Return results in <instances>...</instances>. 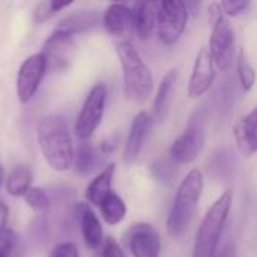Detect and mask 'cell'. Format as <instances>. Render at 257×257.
Wrapping results in <instances>:
<instances>
[{"label":"cell","instance_id":"1","mask_svg":"<svg viewBox=\"0 0 257 257\" xmlns=\"http://www.w3.org/2000/svg\"><path fill=\"white\" fill-rule=\"evenodd\" d=\"M36 140L44 160L54 172H68L74 163V146L63 117L48 114L36 128Z\"/></svg>","mask_w":257,"mask_h":257},{"label":"cell","instance_id":"2","mask_svg":"<svg viewBox=\"0 0 257 257\" xmlns=\"http://www.w3.org/2000/svg\"><path fill=\"white\" fill-rule=\"evenodd\" d=\"M123 77V93L133 102H145L154 90V77L137 48L130 41L116 44Z\"/></svg>","mask_w":257,"mask_h":257},{"label":"cell","instance_id":"3","mask_svg":"<svg viewBox=\"0 0 257 257\" xmlns=\"http://www.w3.org/2000/svg\"><path fill=\"white\" fill-rule=\"evenodd\" d=\"M205 188V176L199 169H193L181 181L173 205L167 217V230L170 236H181L190 226Z\"/></svg>","mask_w":257,"mask_h":257},{"label":"cell","instance_id":"4","mask_svg":"<svg viewBox=\"0 0 257 257\" xmlns=\"http://www.w3.org/2000/svg\"><path fill=\"white\" fill-rule=\"evenodd\" d=\"M233 203V190L227 188L211 205L196 233L193 257H215L221 233L227 223Z\"/></svg>","mask_w":257,"mask_h":257},{"label":"cell","instance_id":"5","mask_svg":"<svg viewBox=\"0 0 257 257\" xmlns=\"http://www.w3.org/2000/svg\"><path fill=\"white\" fill-rule=\"evenodd\" d=\"M188 6L181 0L158 2L157 12V33L160 41L170 47L175 45L184 35L188 23Z\"/></svg>","mask_w":257,"mask_h":257},{"label":"cell","instance_id":"6","mask_svg":"<svg viewBox=\"0 0 257 257\" xmlns=\"http://www.w3.org/2000/svg\"><path fill=\"white\" fill-rule=\"evenodd\" d=\"M107 105V87L104 83H96L87 93L75 119L74 131L83 142L89 140L99 128Z\"/></svg>","mask_w":257,"mask_h":257},{"label":"cell","instance_id":"7","mask_svg":"<svg viewBox=\"0 0 257 257\" xmlns=\"http://www.w3.org/2000/svg\"><path fill=\"white\" fill-rule=\"evenodd\" d=\"M209 53L214 59L217 69L229 71L235 59V30L227 17H223L211 27Z\"/></svg>","mask_w":257,"mask_h":257},{"label":"cell","instance_id":"8","mask_svg":"<svg viewBox=\"0 0 257 257\" xmlns=\"http://www.w3.org/2000/svg\"><path fill=\"white\" fill-rule=\"evenodd\" d=\"M47 72V60L42 53L30 54L20 65L17 74V96L21 104L33 99Z\"/></svg>","mask_w":257,"mask_h":257},{"label":"cell","instance_id":"9","mask_svg":"<svg viewBox=\"0 0 257 257\" xmlns=\"http://www.w3.org/2000/svg\"><path fill=\"white\" fill-rule=\"evenodd\" d=\"M205 146V126L200 120H191L184 133L172 143L170 158L176 164L193 163Z\"/></svg>","mask_w":257,"mask_h":257},{"label":"cell","instance_id":"10","mask_svg":"<svg viewBox=\"0 0 257 257\" xmlns=\"http://www.w3.org/2000/svg\"><path fill=\"white\" fill-rule=\"evenodd\" d=\"M75 51L74 36L54 30L44 42L42 54L47 60V69L50 72H60L69 68Z\"/></svg>","mask_w":257,"mask_h":257},{"label":"cell","instance_id":"11","mask_svg":"<svg viewBox=\"0 0 257 257\" xmlns=\"http://www.w3.org/2000/svg\"><path fill=\"white\" fill-rule=\"evenodd\" d=\"M133 257H160L161 235L149 223H137L123 236Z\"/></svg>","mask_w":257,"mask_h":257},{"label":"cell","instance_id":"12","mask_svg":"<svg viewBox=\"0 0 257 257\" xmlns=\"http://www.w3.org/2000/svg\"><path fill=\"white\" fill-rule=\"evenodd\" d=\"M215 69L217 66L209 53V48L202 47L194 59L193 71L188 80V89H187L188 98L197 99L209 92V89L215 81V75H217Z\"/></svg>","mask_w":257,"mask_h":257},{"label":"cell","instance_id":"13","mask_svg":"<svg viewBox=\"0 0 257 257\" xmlns=\"http://www.w3.org/2000/svg\"><path fill=\"white\" fill-rule=\"evenodd\" d=\"M154 125V117L148 111H139L130 126V133L123 146V163L133 164L140 157V152L146 143V139L151 134Z\"/></svg>","mask_w":257,"mask_h":257},{"label":"cell","instance_id":"14","mask_svg":"<svg viewBox=\"0 0 257 257\" xmlns=\"http://www.w3.org/2000/svg\"><path fill=\"white\" fill-rule=\"evenodd\" d=\"M75 212H77V218L80 223V230H81L84 245L92 251L99 250L105 238H104L102 224L99 218L96 217L95 211L87 203H77Z\"/></svg>","mask_w":257,"mask_h":257},{"label":"cell","instance_id":"15","mask_svg":"<svg viewBox=\"0 0 257 257\" xmlns=\"http://www.w3.org/2000/svg\"><path fill=\"white\" fill-rule=\"evenodd\" d=\"M104 29L117 38L126 36L134 30V11L125 3H111L102 14Z\"/></svg>","mask_w":257,"mask_h":257},{"label":"cell","instance_id":"16","mask_svg":"<svg viewBox=\"0 0 257 257\" xmlns=\"http://www.w3.org/2000/svg\"><path fill=\"white\" fill-rule=\"evenodd\" d=\"M233 137L239 152L245 158L257 154V105L233 126Z\"/></svg>","mask_w":257,"mask_h":257},{"label":"cell","instance_id":"17","mask_svg":"<svg viewBox=\"0 0 257 257\" xmlns=\"http://www.w3.org/2000/svg\"><path fill=\"white\" fill-rule=\"evenodd\" d=\"M102 23V17L98 11H75L59 21L54 30L68 33L71 36L89 32Z\"/></svg>","mask_w":257,"mask_h":257},{"label":"cell","instance_id":"18","mask_svg":"<svg viewBox=\"0 0 257 257\" xmlns=\"http://www.w3.org/2000/svg\"><path fill=\"white\" fill-rule=\"evenodd\" d=\"M178 75L179 74H178L176 68L167 71L166 75L163 77L160 86H158V90H157V95L154 99V111H152V117L155 122H163L170 111Z\"/></svg>","mask_w":257,"mask_h":257},{"label":"cell","instance_id":"19","mask_svg":"<svg viewBox=\"0 0 257 257\" xmlns=\"http://www.w3.org/2000/svg\"><path fill=\"white\" fill-rule=\"evenodd\" d=\"M114 172H116V164L110 163L90 181V184L87 185V188L84 191L86 200L90 205L99 208L101 203L105 200V197L113 193L111 184H113Z\"/></svg>","mask_w":257,"mask_h":257},{"label":"cell","instance_id":"20","mask_svg":"<svg viewBox=\"0 0 257 257\" xmlns=\"http://www.w3.org/2000/svg\"><path fill=\"white\" fill-rule=\"evenodd\" d=\"M131 8L134 11V32L142 41H145L157 27L158 2H139Z\"/></svg>","mask_w":257,"mask_h":257},{"label":"cell","instance_id":"21","mask_svg":"<svg viewBox=\"0 0 257 257\" xmlns=\"http://www.w3.org/2000/svg\"><path fill=\"white\" fill-rule=\"evenodd\" d=\"M101 164H102V154L96 148H93L90 143L84 142L77 148V151L74 154V163H72L75 173H78L81 176L90 175Z\"/></svg>","mask_w":257,"mask_h":257},{"label":"cell","instance_id":"22","mask_svg":"<svg viewBox=\"0 0 257 257\" xmlns=\"http://www.w3.org/2000/svg\"><path fill=\"white\" fill-rule=\"evenodd\" d=\"M33 172L29 166L20 164L12 169L6 179V191L12 197H24L27 191L32 188Z\"/></svg>","mask_w":257,"mask_h":257},{"label":"cell","instance_id":"23","mask_svg":"<svg viewBox=\"0 0 257 257\" xmlns=\"http://www.w3.org/2000/svg\"><path fill=\"white\" fill-rule=\"evenodd\" d=\"M99 211H101V215L107 224L117 226L119 223H122L125 220L128 209H126V203L123 202V199L113 191L101 203Z\"/></svg>","mask_w":257,"mask_h":257},{"label":"cell","instance_id":"24","mask_svg":"<svg viewBox=\"0 0 257 257\" xmlns=\"http://www.w3.org/2000/svg\"><path fill=\"white\" fill-rule=\"evenodd\" d=\"M236 71H238V78L242 86V90L250 92L256 84V71L251 66L244 50H239V54L236 57Z\"/></svg>","mask_w":257,"mask_h":257},{"label":"cell","instance_id":"25","mask_svg":"<svg viewBox=\"0 0 257 257\" xmlns=\"http://www.w3.org/2000/svg\"><path fill=\"white\" fill-rule=\"evenodd\" d=\"M72 2H56V0H45L36 5L35 11H33V20L35 23L41 24L47 20H50L53 15H56L57 12H60L62 9L71 6Z\"/></svg>","mask_w":257,"mask_h":257},{"label":"cell","instance_id":"26","mask_svg":"<svg viewBox=\"0 0 257 257\" xmlns=\"http://www.w3.org/2000/svg\"><path fill=\"white\" fill-rule=\"evenodd\" d=\"M24 202L35 212H45V211H48V208L51 205L48 194L41 187H32L27 191V194L24 196Z\"/></svg>","mask_w":257,"mask_h":257},{"label":"cell","instance_id":"27","mask_svg":"<svg viewBox=\"0 0 257 257\" xmlns=\"http://www.w3.org/2000/svg\"><path fill=\"white\" fill-rule=\"evenodd\" d=\"M20 238L14 229H2L0 230V256L11 257L18 248Z\"/></svg>","mask_w":257,"mask_h":257},{"label":"cell","instance_id":"28","mask_svg":"<svg viewBox=\"0 0 257 257\" xmlns=\"http://www.w3.org/2000/svg\"><path fill=\"white\" fill-rule=\"evenodd\" d=\"M226 17H241L250 8V2L245 0H223L220 2Z\"/></svg>","mask_w":257,"mask_h":257},{"label":"cell","instance_id":"29","mask_svg":"<svg viewBox=\"0 0 257 257\" xmlns=\"http://www.w3.org/2000/svg\"><path fill=\"white\" fill-rule=\"evenodd\" d=\"M101 257H126V254L114 238L107 236L101 247Z\"/></svg>","mask_w":257,"mask_h":257},{"label":"cell","instance_id":"30","mask_svg":"<svg viewBox=\"0 0 257 257\" xmlns=\"http://www.w3.org/2000/svg\"><path fill=\"white\" fill-rule=\"evenodd\" d=\"M50 257H80V253L74 242H60L51 250Z\"/></svg>","mask_w":257,"mask_h":257},{"label":"cell","instance_id":"31","mask_svg":"<svg viewBox=\"0 0 257 257\" xmlns=\"http://www.w3.org/2000/svg\"><path fill=\"white\" fill-rule=\"evenodd\" d=\"M223 17H226V15H224V12H223L221 3H220V2H212V3L208 6V21H209L211 27H212L214 24H217Z\"/></svg>","mask_w":257,"mask_h":257},{"label":"cell","instance_id":"32","mask_svg":"<svg viewBox=\"0 0 257 257\" xmlns=\"http://www.w3.org/2000/svg\"><path fill=\"white\" fill-rule=\"evenodd\" d=\"M8 220H9V208L5 202L0 200V230L6 229Z\"/></svg>","mask_w":257,"mask_h":257},{"label":"cell","instance_id":"33","mask_svg":"<svg viewBox=\"0 0 257 257\" xmlns=\"http://www.w3.org/2000/svg\"><path fill=\"white\" fill-rule=\"evenodd\" d=\"M3 181H5V169H3V166L0 164V187H2V184H3Z\"/></svg>","mask_w":257,"mask_h":257},{"label":"cell","instance_id":"34","mask_svg":"<svg viewBox=\"0 0 257 257\" xmlns=\"http://www.w3.org/2000/svg\"><path fill=\"white\" fill-rule=\"evenodd\" d=\"M221 257H232V251H230V250H226V251H224V254H223Z\"/></svg>","mask_w":257,"mask_h":257},{"label":"cell","instance_id":"35","mask_svg":"<svg viewBox=\"0 0 257 257\" xmlns=\"http://www.w3.org/2000/svg\"><path fill=\"white\" fill-rule=\"evenodd\" d=\"M0 257H5V256H0Z\"/></svg>","mask_w":257,"mask_h":257}]
</instances>
